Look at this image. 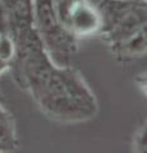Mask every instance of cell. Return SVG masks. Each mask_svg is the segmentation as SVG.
Here are the masks:
<instances>
[{"label":"cell","instance_id":"7","mask_svg":"<svg viewBox=\"0 0 147 153\" xmlns=\"http://www.w3.org/2000/svg\"><path fill=\"white\" fill-rule=\"evenodd\" d=\"M133 149L136 152H146V126H142L134 133Z\"/></svg>","mask_w":147,"mask_h":153},{"label":"cell","instance_id":"1","mask_svg":"<svg viewBox=\"0 0 147 153\" xmlns=\"http://www.w3.org/2000/svg\"><path fill=\"white\" fill-rule=\"evenodd\" d=\"M10 36L16 44V56L9 68L14 82L31 94L47 117L74 124L96 116V96L83 75L72 65L59 66L53 63L36 35L34 25Z\"/></svg>","mask_w":147,"mask_h":153},{"label":"cell","instance_id":"3","mask_svg":"<svg viewBox=\"0 0 147 153\" xmlns=\"http://www.w3.org/2000/svg\"><path fill=\"white\" fill-rule=\"evenodd\" d=\"M32 25L53 63L59 66L72 65L78 51V38L61 25L53 0H32Z\"/></svg>","mask_w":147,"mask_h":153},{"label":"cell","instance_id":"6","mask_svg":"<svg viewBox=\"0 0 147 153\" xmlns=\"http://www.w3.org/2000/svg\"><path fill=\"white\" fill-rule=\"evenodd\" d=\"M16 56V44L7 32H0V74L10 68Z\"/></svg>","mask_w":147,"mask_h":153},{"label":"cell","instance_id":"5","mask_svg":"<svg viewBox=\"0 0 147 153\" xmlns=\"http://www.w3.org/2000/svg\"><path fill=\"white\" fill-rule=\"evenodd\" d=\"M18 148L16 121L7 107L4 97H0V153L13 152Z\"/></svg>","mask_w":147,"mask_h":153},{"label":"cell","instance_id":"2","mask_svg":"<svg viewBox=\"0 0 147 153\" xmlns=\"http://www.w3.org/2000/svg\"><path fill=\"white\" fill-rule=\"evenodd\" d=\"M97 9L101 18L97 35L119 63L146 56V0H102Z\"/></svg>","mask_w":147,"mask_h":153},{"label":"cell","instance_id":"4","mask_svg":"<svg viewBox=\"0 0 147 153\" xmlns=\"http://www.w3.org/2000/svg\"><path fill=\"white\" fill-rule=\"evenodd\" d=\"M53 4L61 25L78 40L100 30V13L90 0H53Z\"/></svg>","mask_w":147,"mask_h":153}]
</instances>
